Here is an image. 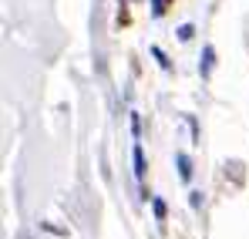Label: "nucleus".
Listing matches in <instances>:
<instances>
[{"mask_svg":"<svg viewBox=\"0 0 249 239\" xmlns=\"http://www.w3.org/2000/svg\"><path fill=\"white\" fill-rule=\"evenodd\" d=\"M212 64H215V51H212V47H206V51H202V78H209V74H212Z\"/></svg>","mask_w":249,"mask_h":239,"instance_id":"3","label":"nucleus"},{"mask_svg":"<svg viewBox=\"0 0 249 239\" xmlns=\"http://www.w3.org/2000/svg\"><path fill=\"white\" fill-rule=\"evenodd\" d=\"M192 34H196L192 24H182V27H178V40H192Z\"/></svg>","mask_w":249,"mask_h":239,"instance_id":"6","label":"nucleus"},{"mask_svg":"<svg viewBox=\"0 0 249 239\" xmlns=\"http://www.w3.org/2000/svg\"><path fill=\"white\" fill-rule=\"evenodd\" d=\"M135 179L138 182L145 179V152H142V145H135Z\"/></svg>","mask_w":249,"mask_h":239,"instance_id":"1","label":"nucleus"},{"mask_svg":"<svg viewBox=\"0 0 249 239\" xmlns=\"http://www.w3.org/2000/svg\"><path fill=\"white\" fill-rule=\"evenodd\" d=\"M168 3H172V0H152V14H155V17H162V14L168 10Z\"/></svg>","mask_w":249,"mask_h":239,"instance_id":"5","label":"nucleus"},{"mask_svg":"<svg viewBox=\"0 0 249 239\" xmlns=\"http://www.w3.org/2000/svg\"><path fill=\"white\" fill-rule=\"evenodd\" d=\"M175 162H178V175L189 182V179H192V162H189V155H182V152H178V155H175Z\"/></svg>","mask_w":249,"mask_h":239,"instance_id":"2","label":"nucleus"},{"mask_svg":"<svg viewBox=\"0 0 249 239\" xmlns=\"http://www.w3.org/2000/svg\"><path fill=\"white\" fill-rule=\"evenodd\" d=\"M152 209H155V219H159V222H162V219L168 216V205H165L162 199H152Z\"/></svg>","mask_w":249,"mask_h":239,"instance_id":"4","label":"nucleus"},{"mask_svg":"<svg viewBox=\"0 0 249 239\" xmlns=\"http://www.w3.org/2000/svg\"><path fill=\"white\" fill-rule=\"evenodd\" d=\"M152 57H155L162 68H168V57H165V51H162V47H152Z\"/></svg>","mask_w":249,"mask_h":239,"instance_id":"7","label":"nucleus"}]
</instances>
